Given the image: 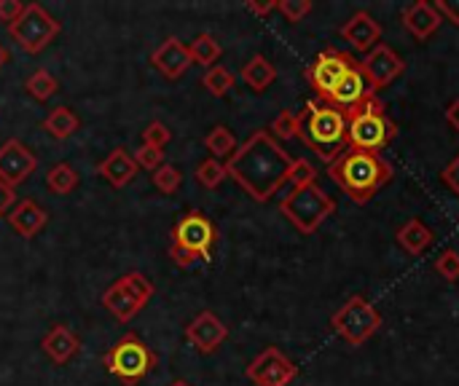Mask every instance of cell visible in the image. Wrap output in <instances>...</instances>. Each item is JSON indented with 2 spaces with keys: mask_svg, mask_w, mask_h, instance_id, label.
I'll return each instance as SVG.
<instances>
[{
  "mask_svg": "<svg viewBox=\"0 0 459 386\" xmlns=\"http://www.w3.org/2000/svg\"><path fill=\"white\" fill-rule=\"evenodd\" d=\"M226 338H229V327H226V322H223L218 314H213V311L196 314V316L188 322V327H186V341H188L196 351H202V354H213Z\"/></svg>",
  "mask_w": 459,
  "mask_h": 386,
  "instance_id": "obj_14",
  "label": "cell"
},
{
  "mask_svg": "<svg viewBox=\"0 0 459 386\" xmlns=\"http://www.w3.org/2000/svg\"><path fill=\"white\" fill-rule=\"evenodd\" d=\"M346 113L328 105L325 100H309L298 113L296 137L317 153L328 167L346 151Z\"/></svg>",
  "mask_w": 459,
  "mask_h": 386,
  "instance_id": "obj_3",
  "label": "cell"
},
{
  "mask_svg": "<svg viewBox=\"0 0 459 386\" xmlns=\"http://www.w3.org/2000/svg\"><path fill=\"white\" fill-rule=\"evenodd\" d=\"M395 239H397V244H400L408 255H421L424 250H430V247H432L435 234H432L421 220L411 218V220H408V223L395 234Z\"/></svg>",
  "mask_w": 459,
  "mask_h": 386,
  "instance_id": "obj_22",
  "label": "cell"
},
{
  "mask_svg": "<svg viewBox=\"0 0 459 386\" xmlns=\"http://www.w3.org/2000/svg\"><path fill=\"white\" fill-rule=\"evenodd\" d=\"M403 25L416 41H427L440 28V14L432 9L427 0H416V4L403 9Z\"/></svg>",
  "mask_w": 459,
  "mask_h": 386,
  "instance_id": "obj_19",
  "label": "cell"
},
{
  "mask_svg": "<svg viewBox=\"0 0 459 386\" xmlns=\"http://www.w3.org/2000/svg\"><path fill=\"white\" fill-rule=\"evenodd\" d=\"M138 161H135V156L127 151V148H116L103 164H100V175L113 185V188H124V185H129L132 180H135V175H138Z\"/></svg>",
  "mask_w": 459,
  "mask_h": 386,
  "instance_id": "obj_21",
  "label": "cell"
},
{
  "mask_svg": "<svg viewBox=\"0 0 459 386\" xmlns=\"http://www.w3.org/2000/svg\"><path fill=\"white\" fill-rule=\"evenodd\" d=\"M290 185L293 188H306L312 183H317V172L314 167L306 161V159H293V167H290Z\"/></svg>",
  "mask_w": 459,
  "mask_h": 386,
  "instance_id": "obj_35",
  "label": "cell"
},
{
  "mask_svg": "<svg viewBox=\"0 0 459 386\" xmlns=\"http://www.w3.org/2000/svg\"><path fill=\"white\" fill-rule=\"evenodd\" d=\"M119 282V287L143 308L151 298H154V284H151V279L146 276V274H140V271H129V274H124L121 279H116Z\"/></svg>",
  "mask_w": 459,
  "mask_h": 386,
  "instance_id": "obj_27",
  "label": "cell"
},
{
  "mask_svg": "<svg viewBox=\"0 0 459 386\" xmlns=\"http://www.w3.org/2000/svg\"><path fill=\"white\" fill-rule=\"evenodd\" d=\"M170 386H191V383H188L186 378H175V381H172Z\"/></svg>",
  "mask_w": 459,
  "mask_h": 386,
  "instance_id": "obj_47",
  "label": "cell"
},
{
  "mask_svg": "<svg viewBox=\"0 0 459 386\" xmlns=\"http://www.w3.org/2000/svg\"><path fill=\"white\" fill-rule=\"evenodd\" d=\"M44 129H46L54 140H68V137H73V135L81 129V121H79V116H76L71 108L60 105V108H54V111L44 119Z\"/></svg>",
  "mask_w": 459,
  "mask_h": 386,
  "instance_id": "obj_24",
  "label": "cell"
},
{
  "mask_svg": "<svg viewBox=\"0 0 459 386\" xmlns=\"http://www.w3.org/2000/svg\"><path fill=\"white\" fill-rule=\"evenodd\" d=\"M245 373L255 386H288L298 375V367L280 349L269 346L247 365Z\"/></svg>",
  "mask_w": 459,
  "mask_h": 386,
  "instance_id": "obj_12",
  "label": "cell"
},
{
  "mask_svg": "<svg viewBox=\"0 0 459 386\" xmlns=\"http://www.w3.org/2000/svg\"><path fill=\"white\" fill-rule=\"evenodd\" d=\"M357 68H360V73H363V78H365V84H368V89H371L373 94L381 92V89H387V86L405 70L403 60H400L387 44H379L376 49H371V52L357 62Z\"/></svg>",
  "mask_w": 459,
  "mask_h": 386,
  "instance_id": "obj_11",
  "label": "cell"
},
{
  "mask_svg": "<svg viewBox=\"0 0 459 386\" xmlns=\"http://www.w3.org/2000/svg\"><path fill=\"white\" fill-rule=\"evenodd\" d=\"M6 218H9L12 228H14L20 236H25V239L38 236V234L46 228V223H49V212H46V209H41L33 199H22V201H17V204H14V209H12Z\"/></svg>",
  "mask_w": 459,
  "mask_h": 386,
  "instance_id": "obj_18",
  "label": "cell"
},
{
  "mask_svg": "<svg viewBox=\"0 0 459 386\" xmlns=\"http://www.w3.org/2000/svg\"><path fill=\"white\" fill-rule=\"evenodd\" d=\"M296 129H298V116H293L290 111H282L274 121H271V137L277 140H290L296 137Z\"/></svg>",
  "mask_w": 459,
  "mask_h": 386,
  "instance_id": "obj_37",
  "label": "cell"
},
{
  "mask_svg": "<svg viewBox=\"0 0 459 386\" xmlns=\"http://www.w3.org/2000/svg\"><path fill=\"white\" fill-rule=\"evenodd\" d=\"M172 244L196 255L202 263H207L213 258V247H215V239H218V231L215 226L202 215V212H188L178 220L175 231H172Z\"/></svg>",
  "mask_w": 459,
  "mask_h": 386,
  "instance_id": "obj_10",
  "label": "cell"
},
{
  "mask_svg": "<svg viewBox=\"0 0 459 386\" xmlns=\"http://www.w3.org/2000/svg\"><path fill=\"white\" fill-rule=\"evenodd\" d=\"M46 185L57 196H68L79 188V172L71 164H54L46 175Z\"/></svg>",
  "mask_w": 459,
  "mask_h": 386,
  "instance_id": "obj_28",
  "label": "cell"
},
{
  "mask_svg": "<svg viewBox=\"0 0 459 386\" xmlns=\"http://www.w3.org/2000/svg\"><path fill=\"white\" fill-rule=\"evenodd\" d=\"M38 167L36 153L22 140H6L0 145V180L17 188L22 185Z\"/></svg>",
  "mask_w": 459,
  "mask_h": 386,
  "instance_id": "obj_13",
  "label": "cell"
},
{
  "mask_svg": "<svg viewBox=\"0 0 459 386\" xmlns=\"http://www.w3.org/2000/svg\"><path fill=\"white\" fill-rule=\"evenodd\" d=\"M357 62L352 54L338 52V49H325L314 57V62L306 68V81L317 92V100H328V94L341 84V78L355 70Z\"/></svg>",
  "mask_w": 459,
  "mask_h": 386,
  "instance_id": "obj_9",
  "label": "cell"
},
{
  "mask_svg": "<svg viewBox=\"0 0 459 386\" xmlns=\"http://www.w3.org/2000/svg\"><path fill=\"white\" fill-rule=\"evenodd\" d=\"M330 327L349 346H363L381 327V314L363 295H355L330 316Z\"/></svg>",
  "mask_w": 459,
  "mask_h": 386,
  "instance_id": "obj_8",
  "label": "cell"
},
{
  "mask_svg": "<svg viewBox=\"0 0 459 386\" xmlns=\"http://www.w3.org/2000/svg\"><path fill=\"white\" fill-rule=\"evenodd\" d=\"M25 12V4L20 0H0V22H17Z\"/></svg>",
  "mask_w": 459,
  "mask_h": 386,
  "instance_id": "obj_42",
  "label": "cell"
},
{
  "mask_svg": "<svg viewBox=\"0 0 459 386\" xmlns=\"http://www.w3.org/2000/svg\"><path fill=\"white\" fill-rule=\"evenodd\" d=\"M105 367L108 373H113L121 383L135 386L140 383L154 367H156V351L138 335L129 333L124 338H119L108 354H105Z\"/></svg>",
  "mask_w": 459,
  "mask_h": 386,
  "instance_id": "obj_6",
  "label": "cell"
},
{
  "mask_svg": "<svg viewBox=\"0 0 459 386\" xmlns=\"http://www.w3.org/2000/svg\"><path fill=\"white\" fill-rule=\"evenodd\" d=\"M373 92L368 89V84H365V78H363V73H360V68H355V70H349L344 78H341V84L328 94V105H333V108H338V111H344V113H349V111H355L365 97H371Z\"/></svg>",
  "mask_w": 459,
  "mask_h": 386,
  "instance_id": "obj_17",
  "label": "cell"
},
{
  "mask_svg": "<svg viewBox=\"0 0 459 386\" xmlns=\"http://www.w3.org/2000/svg\"><path fill=\"white\" fill-rule=\"evenodd\" d=\"M41 349L46 351V357H49L54 365H68V362L76 357V351L81 349V341H79V335H76L71 327L54 324V327L46 333Z\"/></svg>",
  "mask_w": 459,
  "mask_h": 386,
  "instance_id": "obj_20",
  "label": "cell"
},
{
  "mask_svg": "<svg viewBox=\"0 0 459 386\" xmlns=\"http://www.w3.org/2000/svg\"><path fill=\"white\" fill-rule=\"evenodd\" d=\"M432 9H435L443 20H448L451 25L459 28V0H435Z\"/></svg>",
  "mask_w": 459,
  "mask_h": 386,
  "instance_id": "obj_40",
  "label": "cell"
},
{
  "mask_svg": "<svg viewBox=\"0 0 459 386\" xmlns=\"http://www.w3.org/2000/svg\"><path fill=\"white\" fill-rule=\"evenodd\" d=\"M274 9H277L274 0H269V4H255V0H247V12L255 14V17H266V14H271Z\"/></svg>",
  "mask_w": 459,
  "mask_h": 386,
  "instance_id": "obj_44",
  "label": "cell"
},
{
  "mask_svg": "<svg viewBox=\"0 0 459 386\" xmlns=\"http://www.w3.org/2000/svg\"><path fill=\"white\" fill-rule=\"evenodd\" d=\"M25 89H28V94L36 97L38 103H46V100H52V97L60 92V81H57L49 70H36V73L28 78Z\"/></svg>",
  "mask_w": 459,
  "mask_h": 386,
  "instance_id": "obj_30",
  "label": "cell"
},
{
  "mask_svg": "<svg viewBox=\"0 0 459 386\" xmlns=\"http://www.w3.org/2000/svg\"><path fill=\"white\" fill-rule=\"evenodd\" d=\"M103 306L119 319V322H129L138 311H140V306L119 287V282H113L108 290H105V295H103Z\"/></svg>",
  "mask_w": 459,
  "mask_h": 386,
  "instance_id": "obj_25",
  "label": "cell"
},
{
  "mask_svg": "<svg viewBox=\"0 0 459 386\" xmlns=\"http://www.w3.org/2000/svg\"><path fill=\"white\" fill-rule=\"evenodd\" d=\"M277 12L288 20V22H301L309 12H312V0H280Z\"/></svg>",
  "mask_w": 459,
  "mask_h": 386,
  "instance_id": "obj_36",
  "label": "cell"
},
{
  "mask_svg": "<svg viewBox=\"0 0 459 386\" xmlns=\"http://www.w3.org/2000/svg\"><path fill=\"white\" fill-rule=\"evenodd\" d=\"M180 183H183V172H180L175 164H162V167L154 172V185H156V191H162V193H167V196L178 193Z\"/></svg>",
  "mask_w": 459,
  "mask_h": 386,
  "instance_id": "obj_33",
  "label": "cell"
},
{
  "mask_svg": "<svg viewBox=\"0 0 459 386\" xmlns=\"http://www.w3.org/2000/svg\"><path fill=\"white\" fill-rule=\"evenodd\" d=\"M63 25L41 6V4H28L22 17L9 25V36L20 44L25 54H38L44 52L57 36Z\"/></svg>",
  "mask_w": 459,
  "mask_h": 386,
  "instance_id": "obj_7",
  "label": "cell"
},
{
  "mask_svg": "<svg viewBox=\"0 0 459 386\" xmlns=\"http://www.w3.org/2000/svg\"><path fill=\"white\" fill-rule=\"evenodd\" d=\"M151 62H154V68L164 76V78H170V81H175V78H180L194 62H191V54H188V46L183 44V41H178V38H167L154 54H151Z\"/></svg>",
  "mask_w": 459,
  "mask_h": 386,
  "instance_id": "obj_15",
  "label": "cell"
},
{
  "mask_svg": "<svg viewBox=\"0 0 459 386\" xmlns=\"http://www.w3.org/2000/svg\"><path fill=\"white\" fill-rule=\"evenodd\" d=\"M204 148L210 151V156L213 159H231V153L237 151V137L231 135V129H226V127H215V129H210V135L204 137Z\"/></svg>",
  "mask_w": 459,
  "mask_h": 386,
  "instance_id": "obj_29",
  "label": "cell"
},
{
  "mask_svg": "<svg viewBox=\"0 0 459 386\" xmlns=\"http://www.w3.org/2000/svg\"><path fill=\"white\" fill-rule=\"evenodd\" d=\"M9 62V49L4 46V44H0V68H4Z\"/></svg>",
  "mask_w": 459,
  "mask_h": 386,
  "instance_id": "obj_46",
  "label": "cell"
},
{
  "mask_svg": "<svg viewBox=\"0 0 459 386\" xmlns=\"http://www.w3.org/2000/svg\"><path fill=\"white\" fill-rule=\"evenodd\" d=\"M346 148L363 153H379L397 137V127L384 116V103L371 94L355 111L346 113Z\"/></svg>",
  "mask_w": 459,
  "mask_h": 386,
  "instance_id": "obj_4",
  "label": "cell"
},
{
  "mask_svg": "<svg viewBox=\"0 0 459 386\" xmlns=\"http://www.w3.org/2000/svg\"><path fill=\"white\" fill-rule=\"evenodd\" d=\"M14 204H17V191L0 180V218L9 215L14 209Z\"/></svg>",
  "mask_w": 459,
  "mask_h": 386,
  "instance_id": "obj_43",
  "label": "cell"
},
{
  "mask_svg": "<svg viewBox=\"0 0 459 386\" xmlns=\"http://www.w3.org/2000/svg\"><path fill=\"white\" fill-rule=\"evenodd\" d=\"M172 132L162 124V121H151L146 129H143V145H151V148H164L170 143Z\"/></svg>",
  "mask_w": 459,
  "mask_h": 386,
  "instance_id": "obj_38",
  "label": "cell"
},
{
  "mask_svg": "<svg viewBox=\"0 0 459 386\" xmlns=\"http://www.w3.org/2000/svg\"><path fill=\"white\" fill-rule=\"evenodd\" d=\"M226 177H229V175H226V164L218 161V159H213V156L204 159V161L196 167V180H199L204 188H210V191L218 188Z\"/></svg>",
  "mask_w": 459,
  "mask_h": 386,
  "instance_id": "obj_32",
  "label": "cell"
},
{
  "mask_svg": "<svg viewBox=\"0 0 459 386\" xmlns=\"http://www.w3.org/2000/svg\"><path fill=\"white\" fill-rule=\"evenodd\" d=\"M135 161L140 169H148V172H156L162 164H164V151L159 148H151V145H140L135 151Z\"/></svg>",
  "mask_w": 459,
  "mask_h": 386,
  "instance_id": "obj_39",
  "label": "cell"
},
{
  "mask_svg": "<svg viewBox=\"0 0 459 386\" xmlns=\"http://www.w3.org/2000/svg\"><path fill=\"white\" fill-rule=\"evenodd\" d=\"M202 86L213 94V97H226L234 86V76L231 70H226L223 65H215L210 68L204 76H202Z\"/></svg>",
  "mask_w": 459,
  "mask_h": 386,
  "instance_id": "obj_31",
  "label": "cell"
},
{
  "mask_svg": "<svg viewBox=\"0 0 459 386\" xmlns=\"http://www.w3.org/2000/svg\"><path fill=\"white\" fill-rule=\"evenodd\" d=\"M392 164L387 159H381L379 153H363V151H352L346 148L330 167H328V177L355 201V204H365L376 196V191H381L389 180H392Z\"/></svg>",
  "mask_w": 459,
  "mask_h": 386,
  "instance_id": "obj_2",
  "label": "cell"
},
{
  "mask_svg": "<svg viewBox=\"0 0 459 386\" xmlns=\"http://www.w3.org/2000/svg\"><path fill=\"white\" fill-rule=\"evenodd\" d=\"M435 271L446 279V282H459V252L456 250H443L435 258Z\"/></svg>",
  "mask_w": 459,
  "mask_h": 386,
  "instance_id": "obj_34",
  "label": "cell"
},
{
  "mask_svg": "<svg viewBox=\"0 0 459 386\" xmlns=\"http://www.w3.org/2000/svg\"><path fill=\"white\" fill-rule=\"evenodd\" d=\"M341 38L355 49V52H363L368 54L371 49L379 46V38H381V28L373 22V17L368 12H357L355 17L346 20V25L341 28Z\"/></svg>",
  "mask_w": 459,
  "mask_h": 386,
  "instance_id": "obj_16",
  "label": "cell"
},
{
  "mask_svg": "<svg viewBox=\"0 0 459 386\" xmlns=\"http://www.w3.org/2000/svg\"><path fill=\"white\" fill-rule=\"evenodd\" d=\"M293 159L269 129L250 135L226 161V175L255 201H269L290 177Z\"/></svg>",
  "mask_w": 459,
  "mask_h": 386,
  "instance_id": "obj_1",
  "label": "cell"
},
{
  "mask_svg": "<svg viewBox=\"0 0 459 386\" xmlns=\"http://www.w3.org/2000/svg\"><path fill=\"white\" fill-rule=\"evenodd\" d=\"M188 54H191V62L204 65V68L210 70V68H215V62L221 60L223 49H221V44L215 41V36L202 33V36H196L194 44L188 46Z\"/></svg>",
  "mask_w": 459,
  "mask_h": 386,
  "instance_id": "obj_26",
  "label": "cell"
},
{
  "mask_svg": "<svg viewBox=\"0 0 459 386\" xmlns=\"http://www.w3.org/2000/svg\"><path fill=\"white\" fill-rule=\"evenodd\" d=\"M446 121L454 132H459V100H454L448 108H446Z\"/></svg>",
  "mask_w": 459,
  "mask_h": 386,
  "instance_id": "obj_45",
  "label": "cell"
},
{
  "mask_svg": "<svg viewBox=\"0 0 459 386\" xmlns=\"http://www.w3.org/2000/svg\"><path fill=\"white\" fill-rule=\"evenodd\" d=\"M440 180L451 188V193L459 199V153L448 161V167L440 172Z\"/></svg>",
  "mask_w": 459,
  "mask_h": 386,
  "instance_id": "obj_41",
  "label": "cell"
},
{
  "mask_svg": "<svg viewBox=\"0 0 459 386\" xmlns=\"http://www.w3.org/2000/svg\"><path fill=\"white\" fill-rule=\"evenodd\" d=\"M277 78V70L274 65L263 57V54H255L245 68H242V81L253 89V92H266Z\"/></svg>",
  "mask_w": 459,
  "mask_h": 386,
  "instance_id": "obj_23",
  "label": "cell"
},
{
  "mask_svg": "<svg viewBox=\"0 0 459 386\" xmlns=\"http://www.w3.org/2000/svg\"><path fill=\"white\" fill-rule=\"evenodd\" d=\"M280 212L296 226L298 234L312 236L336 212V201L317 183H312L306 188H293L280 201Z\"/></svg>",
  "mask_w": 459,
  "mask_h": 386,
  "instance_id": "obj_5",
  "label": "cell"
}]
</instances>
